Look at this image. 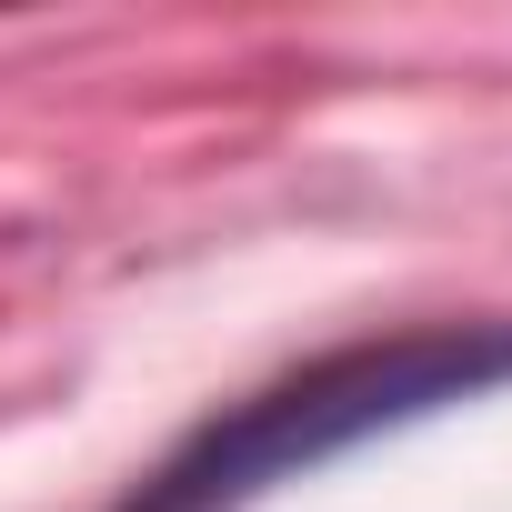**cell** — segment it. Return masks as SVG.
Masks as SVG:
<instances>
[{"label":"cell","mask_w":512,"mask_h":512,"mask_svg":"<svg viewBox=\"0 0 512 512\" xmlns=\"http://www.w3.org/2000/svg\"><path fill=\"white\" fill-rule=\"evenodd\" d=\"M502 362H512V342H412V352H382V362H352V372H312L302 392L241 412L231 432H211V452L171 472L161 512H211V502L272 482V472H292V462H312V452H332V442H352V432H372V422H392L412 402L472 392Z\"/></svg>","instance_id":"1"}]
</instances>
